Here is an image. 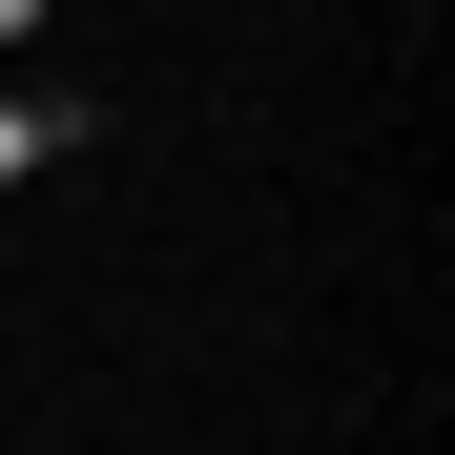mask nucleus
Here are the masks:
<instances>
[{
	"instance_id": "1",
	"label": "nucleus",
	"mask_w": 455,
	"mask_h": 455,
	"mask_svg": "<svg viewBox=\"0 0 455 455\" xmlns=\"http://www.w3.org/2000/svg\"><path fill=\"white\" fill-rule=\"evenodd\" d=\"M62 145H84V104H62V84H0V187H42Z\"/></svg>"
},
{
	"instance_id": "2",
	"label": "nucleus",
	"mask_w": 455,
	"mask_h": 455,
	"mask_svg": "<svg viewBox=\"0 0 455 455\" xmlns=\"http://www.w3.org/2000/svg\"><path fill=\"white\" fill-rule=\"evenodd\" d=\"M42 21H62V0H0V62H21V42H42Z\"/></svg>"
}]
</instances>
